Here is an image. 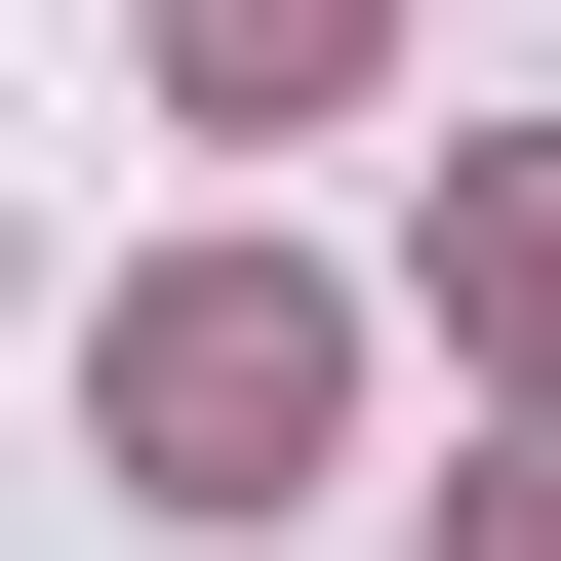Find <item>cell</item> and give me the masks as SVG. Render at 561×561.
Instances as JSON below:
<instances>
[{"label": "cell", "mask_w": 561, "mask_h": 561, "mask_svg": "<svg viewBox=\"0 0 561 561\" xmlns=\"http://www.w3.org/2000/svg\"><path fill=\"white\" fill-rule=\"evenodd\" d=\"M481 561H561V442H522V481H481Z\"/></svg>", "instance_id": "cell-4"}, {"label": "cell", "mask_w": 561, "mask_h": 561, "mask_svg": "<svg viewBox=\"0 0 561 561\" xmlns=\"http://www.w3.org/2000/svg\"><path fill=\"white\" fill-rule=\"evenodd\" d=\"M481 321H522V362H561V161H481Z\"/></svg>", "instance_id": "cell-3"}, {"label": "cell", "mask_w": 561, "mask_h": 561, "mask_svg": "<svg viewBox=\"0 0 561 561\" xmlns=\"http://www.w3.org/2000/svg\"><path fill=\"white\" fill-rule=\"evenodd\" d=\"M201 41V121H280V81H362V0H161Z\"/></svg>", "instance_id": "cell-2"}, {"label": "cell", "mask_w": 561, "mask_h": 561, "mask_svg": "<svg viewBox=\"0 0 561 561\" xmlns=\"http://www.w3.org/2000/svg\"><path fill=\"white\" fill-rule=\"evenodd\" d=\"M321 401H362V321H321V280H161V321H121V442H161L201 522H280V481H321Z\"/></svg>", "instance_id": "cell-1"}]
</instances>
